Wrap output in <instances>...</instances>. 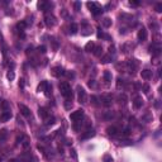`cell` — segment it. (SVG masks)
Masks as SVG:
<instances>
[{"mask_svg":"<svg viewBox=\"0 0 162 162\" xmlns=\"http://www.w3.org/2000/svg\"><path fill=\"white\" fill-rule=\"evenodd\" d=\"M60 87V91L61 94L66 98V100H72V90H71V86L69 85V82H60L58 85Z\"/></svg>","mask_w":162,"mask_h":162,"instance_id":"obj_1","label":"cell"},{"mask_svg":"<svg viewBox=\"0 0 162 162\" xmlns=\"http://www.w3.org/2000/svg\"><path fill=\"white\" fill-rule=\"evenodd\" d=\"M87 7L90 8V10L94 15H99V14L103 13V8L98 3H87Z\"/></svg>","mask_w":162,"mask_h":162,"instance_id":"obj_2","label":"cell"},{"mask_svg":"<svg viewBox=\"0 0 162 162\" xmlns=\"http://www.w3.org/2000/svg\"><path fill=\"white\" fill-rule=\"evenodd\" d=\"M77 92H79V103H81V104L87 103V95H86L85 90H84L80 85L77 86Z\"/></svg>","mask_w":162,"mask_h":162,"instance_id":"obj_3","label":"cell"},{"mask_svg":"<svg viewBox=\"0 0 162 162\" xmlns=\"http://www.w3.org/2000/svg\"><path fill=\"white\" fill-rule=\"evenodd\" d=\"M84 118V110L82 109H77L76 112H74L71 115H70V119L72 120V122H79V120H81Z\"/></svg>","mask_w":162,"mask_h":162,"instance_id":"obj_4","label":"cell"},{"mask_svg":"<svg viewBox=\"0 0 162 162\" xmlns=\"http://www.w3.org/2000/svg\"><path fill=\"white\" fill-rule=\"evenodd\" d=\"M44 23H46L47 27H53V25L56 24V18H55L52 14L47 13L46 17H44Z\"/></svg>","mask_w":162,"mask_h":162,"instance_id":"obj_5","label":"cell"},{"mask_svg":"<svg viewBox=\"0 0 162 162\" xmlns=\"http://www.w3.org/2000/svg\"><path fill=\"white\" fill-rule=\"evenodd\" d=\"M17 141H18V143H20L24 148H28V147H29V138H28L27 136L20 134V136H18Z\"/></svg>","mask_w":162,"mask_h":162,"instance_id":"obj_6","label":"cell"},{"mask_svg":"<svg viewBox=\"0 0 162 162\" xmlns=\"http://www.w3.org/2000/svg\"><path fill=\"white\" fill-rule=\"evenodd\" d=\"M51 74H52V76L58 77V76H61V75H65V70H63L61 66H56V67H53V69H52Z\"/></svg>","mask_w":162,"mask_h":162,"instance_id":"obj_7","label":"cell"},{"mask_svg":"<svg viewBox=\"0 0 162 162\" xmlns=\"http://www.w3.org/2000/svg\"><path fill=\"white\" fill-rule=\"evenodd\" d=\"M18 108H19L22 115H24V117H29V115H30V110H29V108H28L27 105H24V104H18Z\"/></svg>","mask_w":162,"mask_h":162,"instance_id":"obj_8","label":"cell"},{"mask_svg":"<svg viewBox=\"0 0 162 162\" xmlns=\"http://www.w3.org/2000/svg\"><path fill=\"white\" fill-rule=\"evenodd\" d=\"M101 100H103V104H104V105L109 106V105H112V103H113V96H112L110 94H106V95H104L103 98H101Z\"/></svg>","mask_w":162,"mask_h":162,"instance_id":"obj_9","label":"cell"},{"mask_svg":"<svg viewBox=\"0 0 162 162\" xmlns=\"http://www.w3.org/2000/svg\"><path fill=\"white\" fill-rule=\"evenodd\" d=\"M12 117H13L12 115V112L10 110H7V112H3L2 113V115H0V120H2V122H8V120H10Z\"/></svg>","mask_w":162,"mask_h":162,"instance_id":"obj_10","label":"cell"},{"mask_svg":"<svg viewBox=\"0 0 162 162\" xmlns=\"http://www.w3.org/2000/svg\"><path fill=\"white\" fill-rule=\"evenodd\" d=\"M138 39L142 41V42L147 39V29H146V28L142 27V28L139 29V32H138Z\"/></svg>","mask_w":162,"mask_h":162,"instance_id":"obj_11","label":"cell"},{"mask_svg":"<svg viewBox=\"0 0 162 162\" xmlns=\"http://www.w3.org/2000/svg\"><path fill=\"white\" fill-rule=\"evenodd\" d=\"M49 7H52V4L48 3V2H39V3H38V8H39L41 10H43V12H47Z\"/></svg>","mask_w":162,"mask_h":162,"instance_id":"obj_12","label":"cell"},{"mask_svg":"<svg viewBox=\"0 0 162 162\" xmlns=\"http://www.w3.org/2000/svg\"><path fill=\"white\" fill-rule=\"evenodd\" d=\"M118 128L115 127V125H110V127H108L106 128V133L109 134V136H117L118 134Z\"/></svg>","mask_w":162,"mask_h":162,"instance_id":"obj_13","label":"cell"},{"mask_svg":"<svg viewBox=\"0 0 162 162\" xmlns=\"http://www.w3.org/2000/svg\"><path fill=\"white\" fill-rule=\"evenodd\" d=\"M141 76H142V79H144V80H149L151 77H152V71L151 70H142L141 71Z\"/></svg>","mask_w":162,"mask_h":162,"instance_id":"obj_14","label":"cell"},{"mask_svg":"<svg viewBox=\"0 0 162 162\" xmlns=\"http://www.w3.org/2000/svg\"><path fill=\"white\" fill-rule=\"evenodd\" d=\"M94 136H95V131H94V129H87V132L81 136V139H89V138H91Z\"/></svg>","mask_w":162,"mask_h":162,"instance_id":"obj_15","label":"cell"},{"mask_svg":"<svg viewBox=\"0 0 162 162\" xmlns=\"http://www.w3.org/2000/svg\"><path fill=\"white\" fill-rule=\"evenodd\" d=\"M133 105H134V108L139 109V108L143 105V99L141 98V96H137V98H134V100H133Z\"/></svg>","mask_w":162,"mask_h":162,"instance_id":"obj_16","label":"cell"},{"mask_svg":"<svg viewBox=\"0 0 162 162\" xmlns=\"http://www.w3.org/2000/svg\"><path fill=\"white\" fill-rule=\"evenodd\" d=\"M8 138V131L7 129H0V143H4Z\"/></svg>","mask_w":162,"mask_h":162,"instance_id":"obj_17","label":"cell"},{"mask_svg":"<svg viewBox=\"0 0 162 162\" xmlns=\"http://www.w3.org/2000/svg\"><path fill=\"white\" fill-rule=\"evenodd\" d=\"M94 48H95V43H94L92 41L87 42V43H86V46H85V51H86V52H92V51H94Z\"/></svg>","mask_w":162,"mask_h":162,"instance_id":"obj_18","label":"cell"},{"mask_svg":"<svg viewBox=\"0 0 162 162\" xmlns=\"http://www.w3.org/2000/svg\"><path fill=\"white\" fill-rule=\"evenodd\" d=\"M94 55L96 56V57H100L101 56V53H103V47L101 46H95V48H94Z\"/></svg>","mask_w":162,"mask_h":162,"instance_id":"obj_19","label":"cell"},{"mask_svg":"<svg viewBox=\"0 0 162 162\" xmlns=\"http://www.w3.org/2000/svg\"><path fill=\"white\" fill-rule=\"evenodd\" d=\"M38 114H39L41 118H44V119L48 117V112H47L46 108H39V109H38Z\"/></svg>","mask_w":162,"mask_h":162,"instance_id":"obj_20","label":"cell"},{"mask_svg":"<svg viewBox=\"0 0 162 162\" xmlns=\"http://www.w3.org/2000/svg\"><path fill=\"white\" fill-rule=\"evenodd\" d=\"M101 25H103V27H105V28L112 27V19H109V18H104V19L101 20Z\"/></svg>","mask_w":162,"mask_h":162,"instance_id":"obj_21","label":"cell"},{"mask_svg":"<svg viewBox=\"0 0 162 162\" xmlns=\"http://www.w3.org/2000/svg\"><path fill=\"white\" fill-rule=\"evenodd\" d=\"M0 106L4 109V112L9 110V108H10V105H9V103L7 100H0Z\"/></svg>","mask_w":162,"mask_h":162,"instance_id":"obj_22","label":"cell"},{"mask_svg":"<svg viewBox=\"0 0 162 162\" xmlns=\"http://www.w3.org/2000/svg\"><path fill=\"white\" fill-rule=\"evenodd\" d=\"M25 27H27V23H25L24 20H20V22L17 24V29L20 30V32H23V30L25 29Z\"/></svg>","mask_w":162,"mask_h":162,"instance_id":"obj_23","label":"cell"},{"mask_svg":"<svg viewBox=\"0 0 162 162\" xmlns=\"http://www.w3.org/2000/svg\"><path fill=\"white\" fill-rule=\"evenodd\" d=\"M77 30H79V27H77V24L72 23V24L70 25V33H71V34H76V33H77Z\"/></svg>","mask_w":162,"mask_h":162,"instance_id":"obj_24","label":"cell"},{"mask_svg":"<svg viewBox=\"0 0 162 162\" xmlns=\"http://www.w3.org/2000/svg\"><path fill=\"white\" fill-rule=\"evenodd\" d=\"M112 58H113V57H112L110 55H105V56L101 57V61H100V62H101V63H109V62L112 61Z\"/></svg>","mask_w":162,"mask_h":162,"instance_id":"obj_25","label":"cell"},{"mask_svg":"<svg viewBox=\"0 0 162 162\" xmlns=\"http://www.w3.org/2000/svg\"><path fill=\"white\" fill-rule=\"evenodd\" d=\"M47 84H48L47 81H42V82L38 85V89H37V90H38L39 92H41V91H44V90H46V87H47Z\"/></svg>","mask_w":162,"mask_h":162,"instance_id":"obj_26","label":"cell"},{"mask_svg":"<svg viewBox=\"0 0 162 162\" xmlns=\"http://www.w3.org/2000/svg\"><path fill=\"white\" fill-rule=\"evenodd\" d=\"M104 79H105V81H106V82H110V81H112L113 76H112L110 71H105V72H104Z\"/></svg>","mask_w":162,"mask_h":162,"instance_id":"obj_27","label":"cell"},{"mask_svg":"<svg viewBox=\"0 0 162 162\" xmlns=\"http://www.w3.org/2000/svg\"><path fill=\"white\" fill-rule=\"evenodd\" d=\"M56 123V119H55V117H51V118H46V124L47 125H53Z\"/></svg>","mask_w":162,"mask_h":162,"instance_id":"obj_28","label":"cell"},{"mask_svg":"<svg viewBox=\"0 0 162 162\" xmlns=\"http://www.w3.org/2000/svg\"><path fill=\"white\" fill-rule=\"evenodd\" d=\"M118 100H119L120 104H125V103H127V96H125L124 94H123V95H119V96H118Z\"/></svg>","mask_w":162,"mask_h":162,"instance_id":"obj_29","label":"cell"},{"mask_svg":"<svg viewBox=\"0 0 162 162\" xmlns=\"http://www.w3.org/2000/svg\"><path fill=\"white\" fill-rule=\"evenodd\" d=\"M91 103L94 104V105H99L100 103H99V98L98 96H95V95H92L91 96Z\"/></svg>","mask_w":162,"mask_h":162,"instance_id":"obj_30","label":"cell"},{"mask_svg":"<svg viewBox=\"0 0 162 162\" xmlns=\"http://www.w3.org/2000/svg\"><path fill=\"white\" fill-rule=\"evenodd\" d=\"M7 77H8V80H14V77H15V74H14V71H9L8 74H7Z\"/></svg>","mask_w":162,"mask_h":162,"instance_id":"obj_31","label":"cell"},{"mask_svg":"<svg viewBox=\"0 0 162 162\" xmlns=\"http://www.w3.org/2000/svg\"><path fill=\"white\" fill-rule=\"evenodd\" d=\"M37 51H38L39 53H46V52H47V48H46V46H39V47L37 48Z\"/></svg>","mask_w":162,"mask_h":162,"instance_id":"obj_32","label":"cell"},{"mask_svg":"<svg viewBox=\"0 0 162 162\" xmlns=\"http://www.w3.org/2000/svg\"><path fill=\"white\" fill-rule=\"evenodd\" d=\"M74 7H75V10L79 12V10L81 9V3H80V2H75V3H74Z\"/></svg>","mask_w":162,"mask_h":162,"instance_id":"obj_33","label":"cell"},{"mask_svg":"<svg viewBox=\"0 0 162 162\" xmlns=\"http://www.w3.org/2000/svg\"><path fill=\"white\" fill-rule=\"evenodd\" d=\"M82 123H81V120H79V122H75V124H74V129L75 131H79L80 129V125H81Z\"/></svg>","mask_w":162,"mask_h":162,"instance_id":"obj_34","label":"cell"},{"mask_svg":"<svg viewBox=\"0 0 162 162\" xmlns=\"http://www.w3.org/2000/svg\"><path fill=\"white\" fill-rule=\"evenodd\" d=\"M123 85H124L123 80H122V79H118V80H117V87L120 89V87H123Z\"/></svg>","mask_w":162,"mask_h":162,"instance_id":"obj_35","label":"cell"},{"mask_svg":"<svg viewBox=\"0 0 162 162\" xmlns=\"http://www.w3.org/2000/svg\"><path fill=\"white\" fill-rule=\"evenodd\" d=\"M142 90H143L144 94H148V92H149V85H147V84L143 85V86H142Z\"/></svg>","mask_w":162,"mask_h":162,"instance_id":"obj_36","label":"cell"},{"mask_svg":"<svg viewBox=\"0 0 162 162\" xmlns=\"http://www.w3.org/2000/svg\"><path fill=\"white\" fill-rule=\"evenodd\" d=\"M51 91H52V86H51L49 84H47V87H46V90H44L46 95H49V94H51Z\"/></svg>","mask_w":162,"mask_h":162,"instance_id":"obj_37","label":"cell"},{"mask_svg":"<svg viewBox=\"0 0 162 162\" xmlns=\"http://www.w3.org/2000/svg\"><path fill=\"white\" fill-rule=\"evenodd\" d=\"M156 12H157V13H161V12H162V4H161V3L156 4Z\"/></svg>","mask_w":162,"mask_h":162,"instance_id":"obj_38","label":"cell"},{"mask_svg":"<svg viewBox=\"0 0 162 162\" xmlns=\"http://www.w3.org/2000/svg\"><path fill=\"white\" fill-rule=\"evenodd\" d=\"M104 162H113V158L109 154H105L104 156Z\"/></svg>","mask_w":162,"mask_h":162,"instance_id":"obj_39","label":"cell"},{"mask_svg":"<svg viewBox=\"0 0 162 162\" xmlns=\"http://www.w3.org/2000/svg\"><path fill=\"white\" fill-rule=\"evenodd\" d=\"M113 117H114V114H113L112 112H110V113H106V114H104V118H105V119H112Z\"/></svg>","mask_w":162,"mask_h":162,"instance_id":"obj_40","label":"cell"},{"mask_svg":"<svg viewBox=\"0 0 162 162\" xmlns=\"http://www.w3.org/2000/svg\"><path fill=\"white\" fill-rule=\"evenodd\" d=\"M129 4H131L132 7H138L139 5V2H137V0H132V2H129Z\"/></svg>","mask_w":162,"mask_h":162,"instance_id":"obj_41","label":"cell"},{"mask_svg":"<svg viewBox=\"0 0 162 162\" xmlns=\"http://www.w3.org/2000/svg\"><path fill=\"white\" fill-rule=\"evenodd\" d=\"M71 154H72V157H74L75 159L77 158V154H76V151H75V149H71Z\"/></svg>","mask_w":162,"mask_h":162,"instance_id":"obj_42","label":"cell"},{"mask_svg":"<svg viewBox=\"0 0 162 162\" xmlns=\"http://www.w3.org/2000/svg\"><path fill=\"white\" fill-rule=\"evenodd\" d=\"M89 86H90V87H94V86H95V81H94V80H90V81H89Z\"/></svg>","mask_w":162,"mask_h":162,"instance_id":"obj_43","label":"cell"},{"mask_svg":"<svg viewBox=\"0 0 162 162\" xmlns=\"http://www.w3.org/2000/svg\"><path fill=\"white\" fill-rule=\"evenodd\" d=\"M109 51H110V53H114V52H115V47H114V46H110V47H109Z\"/></svg>","mask_w":162,"mask_h":162,"instance_id":"obj_44","label":"cell"},{"mask_svg":"<svg viewBox=\"0 0 162 162\" xmlns=\"http://www.w3.org/2000/svg\"><path fill=\"white\" fill-rule=\"evenodd\" d=\"M65 74H67L69 77H75V74L74 72H65Z\"/></svg>","mask_w":162,"mask_h":162,"instance_id":"obj_45","label":"cell"},{"mask_svg":"<svg viewBox=\"0 0 162 162\" xmlns=\"http://www.w3.org/2000/svg\"><path fill=\"white\" fill-rule=\"evenodd\" d=\"M19 87H22V89L24 87V80H20L19 81Z\"/></svg>","mask_w":162,"mask_h":162,"instance_id":"obj_46","label":"cell"},{"mask_svg":"<svg viewBox=\"0 0 162 162\" xmlns=\"http://www.w3.org/2000/svg\"><path fill=\"white\" fill-rule=\"evenodd\" d=\"M129 134V129H124L123 131V136H128Z\"/></svg>","mask_w":162,"mask_h":162,"instance_id":"obj_47","label":"cell"},{"mask_svg":"<svg viewBox=\"0 0 162 162\" xmlns=\"http://www.w3.org/2000/svg\"><path fill=\"white\" fill-rule=\"evenodd\" d=\"M66 144H72V139H66Z\"/></svg>","mask_w":162,"mask_h":162,"instance_id":"obj_48","label":"cell"},{"mask_svg":"<svg viewBox=\"0 0 162 162\" xmlns=\"http://www.w3.org/2000/svg\"><path fill=\"white\" fill-rule=\"evenodd\" d=\"M7 4H8L7 2H0V7H5Z\"/></svg>","mask_w":162,"mask_h":162,"instance_id":"obj_49","label":"cell"},{"mask_svg":"<svg viewBox=\"0 0 162 162\" xmlns=\"http://www.w3.org/2000/svg\"><path fill=\"white\" fill-rule=\"evenodd\" d=\"M9 162H19V161H18V159H10Z\"/></svg>","mask_w":162,"mask_h":162,"instance_id":"obj_50","label":"cell"}]
</instances>
